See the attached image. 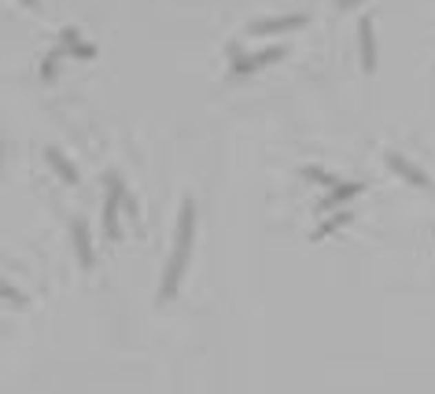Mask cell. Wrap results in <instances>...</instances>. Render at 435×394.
Instances as JSON below:
<instances>
[{"label": "cell", "mask_w": 435, "mask_h": 394, "mask_svg": "<svg viewBox=\"0 0 435 394\" xmlns=\"http://www.w3.org/2000/svg\"><path fill=\"white\" fill-rule=\"evenodd\" d=\"M192 232H196V203L185 199L181 218H177V232H174V254H170L163 284H159V302H170L177 295V287H181V273L188 265V254H192Z\"/></svg>", "instance_id": "cell-1"}, {"label": "cell", "mask_w": 435, "mask_h": 394, "mask_svg": "<svg viewBox=\"0 0 435 394\" xmlns=\"http://www.w3.org/2000/svg\"><path fill=\"white\" fill-rule=\"evenodd\" d=\"M125 203L122 196V180L119 177H108V199H103V232H108V240H119V207Z\"/></svg>", "instance_id": "cell-2"}, {"label": "cell", "mask_w": 435, "mask_h": 394, "mask_svg": "<svg viewBox=\"0 0 435 394\" xmlns=\"http://www.w3.org/2000/svg\"><path fill=\"white\" fill-rule=\"evenodd\" d=\"M281 56H284L281 45L277 48H262V52H254V56H236V59H232V74L243 78V74H254L259 67H266V63H277Z\"/></svg>", "instance_id": "cell-3"}, {"label": "cell", "mask_w": 435, "mask_h": 394, "mask_svg": "<svg viewBox=\"0 0 435 394\" xmlns=\"http://www.w3.org/2000/svg\"><path fill=\"white\" fill-rule=\"evenodd\" d=\"M70 236H74V251H78L81 269H92L97 254H92V236H89V225H85L81 218H74V221H70Z\"/></svg>", "instance_id": "cell-4"}, {"label": "cell", "mask_w": 435, "mask_h": 394, "mask_svg": "<svg viewBox=\"0 0 435 394\" xmlns=\"http://www.w3.org/2000/svg\"><path fill=\"white\" fill-rule=\"evenodd\" d=\"M306 23V15H277V19H259L251 30L259 37H270V34H288V30H299Z\"/></svg>", "instance_id": "cell-5"}, {"label": "cell", "mask_w": 435, "mask_h": 394, "mask_svg": "<svg viewBox=\"0 0 435 394\" xmlns=\"http://www.w3.org/2000/svg\"><path fill=\"white\" fill-rule=\"evenodd\" d=\"M387 166L395 169L398 177H406L409 185H417V188H428V185H432V180H428V174H424V169H417V166H413L406 155H398V152H391V155H387Z\"/></svg>", "instance_id": "cell-6"}, {"label": "cell", "mask_w": 435, "mask_h": 394, "mask_svg": "<svg viewBox=\"0 0 435 394\" xmlns=\"http://www.w3.org/2000/svg\"><path fill=\"white\" fill-rule=\"evenodd\" d=\"M358 41H362V70L373 74L376 70V41H373V23L362 19V26H358Z\"/></svg>", "instance_id": "cell-7"}, {"label": "cell", "mask_w": 435, "mask_h": 394, "mask_svg": "<svg viewBox=\"0 0 435 394\" xmlns=\"http://www.w3.org/2000/svg\"><path fill=\"white\" fill-rule=\"evenodd\" d=\"M365 185H358V180H347V185H336L332 191L325 196V210H336V207H343L347 199H354V196H362Z\"/></svg>", "instance_id": "cell-8"}, {"label": "cell", "mask_w": 435, "mask_h": 394, "mask_svg": "<svg viewBox=\"0 0 435 394\" xmlns=\"http://www.w3.org/2000/svg\"><path fill=\"white\" fill-rule=\"evenodd\" d=\"M45 158H48V166L56 169V174L67 180V185H78V169L70 166V158L59 152V147H45Z\"/></svg>", "instance_id": "cell-9"}, {"label": "cell", "mask_w": 435, "mask_h": 394, "mask_svg": "<svg viewBox=\"0 0 435 394\" xmlns=\"http://www.w3.org/2000/svg\"><path fill=\"white\" fill-rule=\"evenodd\" d=\"M63 48L74 52L78 59H92V56H97V48H92V45H85L78 30H63Z\"/></svg>", "instance_id": "cell-10"}, {"label": "cell", "mask_w": 435, "mask_h": 394, "mask_svg": "<svg viewBox=\"0 0 435 394\" xmlns=\"http://www.w3.org/2000/svg\"><path fill=\"white\" fill-rule=\"evenodd\" d=\"M351 218H354V214H347V210H336V218H328V221H325V225H321V229H317V232H314V240H325V236H328V232L343 229V225H347V221H351Z\"/></svg>", "instance_id": "cell-11"}, {"label": "cell", "mask_w": 435, "mask_h": 394, "mask_svg": "<svg viewBox=\"0 0 435 394\" xmlns=\"http://www.w3.org/2000/svg\"><path fill=\"white\" fill-rule=\"evenodd\" d=\"M63 52H67V48H56V52H48V56H45V63H41V78H45V81H52V74H56V63H59Z\"/></svg>", "instance_id": "cell-12"}, {"label": "cell", "mask_w": 435, "mask_h": 394, "mask_svg": "<svg viewBox=\"0 0 435 394\" xmlns=\"http://www.w3.org/2000/svg\"><path fill=\"white\" fill-rule=\"evenodd\" d=\"M303 174H306V177H314V180H321V185H328V188H336V185H339V180H336V177H328V174H325V169H317V166H306V169H303Z\"/></svg>", "instance_id": "cell-13"}, {"label": "cell", "mask_w": 435, "mask_h": 394, "mask_svg": "<svg viewBox=\"0 0 435 394\" xmlns=\"http://www.w3.org/2000/svg\"><path fill=\"white\" fill-rule=\"evenodd\" d=\"M4 299H8V302H15V306H26L23 291H19V287H12V284H4Z\"/></svg>", "instance_id": "cell-14"}, {"label": "cell", "mask_w": 435, "mask_h": 394, "mask_svg": "<svg viewBox=\"0 0 435 394\" xmlns=\"http://www.w3.org/2000/svg\"><path fill=\"white\" fill-rule=\"evenodd\" d=\"M339 8H354V4H362V0H336Z\"/></svg>", "instance_id": "cell-15"}, {"label": "cell", "mask_w": 435, "mask_h": 394, "mask_svg": "<svg viewBox=\"0 0 435 394\" xmlns=\"http://www.w3.org/2000/svg\"><path fill=\"white\" fill-rule=\"evenodd\" d=\"M23 4H26V8H37V4H41V0H23Z\"/></svg>", "instance_id": "cell-16"}]
</instances>
